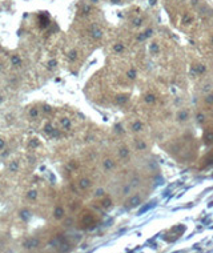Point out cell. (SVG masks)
Wrapping results in <instances>:
<instances>
[{
    "instance_id": "28",
    "label": "cell",
    "mask_w": 213,
    "mask_h": 253,
    "mask_svg": "<svg viewBox=\"0 0 213 253\" xmlns=\"http://www.w3.org/2000/svg\"><path fill=\"white\" fill-rule=\"evenodd\" d=\"M141 24H143V19H141V18H135L132 20V25H133V27H136V28L141 27Z\"/></svg>"
},
{
    "instance_id": "40",
    "label": "cell",
    "mask_w": 213,
    "mask_h": 253,
    "mask_svg": "<svg viewBox=\"0 0 213 253\" xmlns=\"http://www.w3.org/2000/svg\"><path fill=\"white\" fill-rule=\"evenodd\" d=\"M31 145H32V147H37L39 145V141L36 140V139H33V140L31 141Z\"/></svg>"
},
{
    "instance_id": "15",
    "label": "cell",
    "mask_w": 213,
    "mask_h": 253,
    "mask_svg": "<svg viewBox=\"0 0 213 253\" xmlns=\"http://www.w3.org/2000/svg\"><path fill=\"white\" fill-rule=\"evenodd\" d=\"M91 36H92L93 40H100V39L103 37V31L95 27V28H92V31H91Z\"/></svg>"
},
{
    "instance_id": "6",
    "label": "cell",
    "mask_w": 213,
    "mask_h": 253,
    "mask_svg": "<svg viewBox=\"0 0 213 253\" xmlns=\"http://www.w3.org/2000/svg\"><path fill=\"white\" fill-rule=\"evenodd\" d=\"M129 155H130V150H129V148H128L127 145H120V147H119L117 156L121 159V160H127V159L129 157Z\"/></svg>"
},
{
    "instance_id": "5",
    "label": "cell",
    "mask_w": 213,
    "mask_h": 253,
    "mask_svg": "<svg viewBox=\"0 0 213 253\" xmlns=\"http://www.w3.org/2000/svg\"><path fill=\"white\" fill-rule=\"evenodd\" d=\"M103 168L107 172H112L113 169L116 168V161L113 160L112 157H105L103 160Z\"/></svg>"
},
{
    "instance_id": "16",
    "label": "cell",
    "mask_w": 213,
    "mask_h": 253,
    "mask_svg": "<svg viewBox=\"0 0 213 253\" xmlns=\"http://www.w3.org/2000/svg\"><path fill=\"white\" fill-rule=\"evenodd\" d=\"M112 49H113L115 53L120 55V53H123L124 51H125V44H124V43H116V44H113Z\"/></svg>"
},
{
    "instance_id": "33",
    "label": "cell",
    "mask_w": 213,
    "mask_h": 253,
    "mask_svg": "<svg viewBox=\"0 0 213 253\" xmlns=\"http://www.w3.org/2000/svg\"><path fill=\"white\" fill-rule=\"evenodd\" d=\"M183 21L185 23V24H191V23H192L191 15H189V13H185V15H184V18H183Z\"/></svg>"
},
{
    "instance_id": "22",
    "label": "cell",
    "mask_w": 213,
    "mask_h": 253,
    "mask_svg": "<svg viewBox=\"0 0 213 253\" xmlns=\"http://www.w3.org/2000/svg\"><path fill=\"white\" fill-rule=\"evenodd\" d=\"M31 217H32V215H31V212L28 211V209H23L20 212V218L23 221H28Z\"/></svg>"
},
{
    "instance_id": "19",
    "label": "cell",
    "mask_w": 213,
    "mask_h": 253,
    "mask_svg": "<svg viewBox=\"0 0 213 253\" xmlns=\"http://www.w3.org/2000/svg\"><path fill=\"white\" fill-rule=\"evenodd\" d=\"M203 101L205 105H213V92H208L204 95Z\"/></svg>"
},
{
    "instance_id": "32",
    "label": "cell",
    "mask_w": 213,
    "mask_h": 253,
    "mask_svg": "<svg viewBox=\"0 0 213 253\" xmlns=\"http://www.w3.org/2000/svg\"><path fill=\"white\" fill-rule=\"evenodd\" d=\"M29 116L32 119L37 117V116H39V109H37V108H31V109H29Z\"/></svg>"
},
{
    "instance_id": "26",
    "label": "cell",
    "mask_w": 213,
    "mask_h": 253,
    "mask_svg": "<svg viewBox=\"0 0 213 253\" xmlns=\"http://www.w3.org/2000/svg\"><path fill=\"white\" fill-rule=\"evenodd\" d=\"M11 64L15 65V67H19V65L21 64V59L19 57L18 55H12L11 56Z\"/></svg>"
},
{
    "instance_id": "31",
    "label": "cell",
    "mask_w": 213,
    "mask_h": 253,
    "mask_svg": "<svg viewBox=\"0 0 213 253\" xmlns=\"http://www.w3.org/2000/svg\"><path fill=\"white\" fill-rule=\"evenodd\" d=\"M27 197L29 198V200H36V197H37V192H36L35 189H33V190H29V192L27 193Z\"/></svg>"
},
{
    "instance_id": "24",
    "label": "cell",
    "mask_w": 213,
    "mask_h": 253,
    "mask_svg": "<svg viewBox=\"0 0 213 253\" xmlns=\"http://www.w3.org/2000/svg\"><path fill=\"white\" fill-rule=\"evenodd\" d=\"M67 59L69 61H75L76 59H77V51H76V49H71L69 52H68V55H67Z\"/></svg>"
},
{
    "instance_id": "37",
    "label": "cell",
    "mask_w": 213,
    "mask_h": 253,
    "mask_svg": "<svg viewBox=\"0 0 213 253\" xmlns=\"http://www.w3.org/2000/svg\"><path fill=\"white\" fill-rule=\"evenodd\" d=\"M211 89H212V84H211V83L205 84V85H204V88H203V91H204V92H205V93L211 92Z\"/></svg>"
},
{
    "instance_id": "3",
    "label": "cell",
    "mask_w": 213,
    "mask_h": 253,
    "mask_svg": "<svg viewBox=\"0 0 213 253\" xmlns=\"http://www.w3.org/2000/svg\"><path fill=\"white\" fill-rule=\"evenodd\" d=\"M203 141L205 145H212L213 144V128H206L203 133Z\"/></svg>"
},
{
    "instance_id": "7",
    "label": "cell",
    "mask_w": 213,
    "mask_h": 253,
    "mask_svg": "<svg viewBox=\"0 0 213 253\" xmlns=\"http://www.w3.org/2000/svg\"><path fill=\"white\" fill-rule=\"evenodd\" d=\"M135 148L136 150H140V152H144V150L148 149V143L143 139H136L135 140Z\"/></svg>"
},
{
    "instance_id": "11",
    "label": "cell",
    "mask_w": 213,
    "mask_h": 253,
    "mask_svg": "<svg viewBox=\"0 0 213 253\" xmlns=\"http://www.w3.org/2000/svg\"><path fill=\"white\" fill-rule=\"evenodd\" d=\"M128 100H129V95L128 93H119L116 96V104L117 105H124V104H127Z\"/></svg>"
},
{
    "instance_id": "29",
    "label": "cell",
    "mask_w": 213,
    "mask_h": 253,
    "mask_svg": "<svg viewBox=\"0 0 213 253\" xmlns=\"http://www.w3.org/2000/svg\"><path fill=\"white\" fill-rule=\"evenodd\" d=\"M115 132L117 133V135H124L125 131H124V128H123L121 124H116V125H115Z\"/></svg>"
},
{
    "instance_id": "1",
    "label": "cell",
    "mask_w": 213,
    "mask_h": 253,
    "mask_svg": "<svg viewBox=\"0 0 213 253\" xmlns=\"http://www.w3.org/2000/svg\"><path fill=\"white\" fill-rule=\"evenodd\" d=\"M143 203V197L137 193L135 195H129L125 200V208L127 209H133V208H137L139 205H141Z\"/></svg>"
},
{
    "instance_id": "20",
    "label": "cell",
    "mask_w": 213,
    "mask_h": 253,
    "mask_svg": "<svg viewBox=\"0 0 213 253\" xmlns=\"http://www.w3.org/2000/svg\"><path fill=\"white\" fill-rule=\"evenodd\" d=\"M149 51H150L152 55H158V53H160V45H158V43H156V41L150 43V44H149Z\"/></svg>"
},
{
    "instance_id": "14",
    "label": "cell",
    "mask_w": 213,
    "mask_h": 253,
    "mask_svg": "<svg viewBox=\"0 0 213 253\" xmlns=\"http://www.w3.org/2000/svg\"><path fill=\"white\" fill-rule=\"evenodd\" d=\"M193 71H194L196 75H203V73L206 72V67L201 63H197V64L193 65Z\"/></svg>"
},
{
    "instance_id": "46",
    "label": "cell",
    "mask_w": 213,
    "mask_h": 253,
    "mask_svg": "<svg viewBox=\"0 0 213 253\" xmlns=\"http://www.w3.org/2000/svg\"><path fill=\"white\" fill-rule=\"evenodd\" d=\"M1 101H3V99H1V96H0V103H1Z\"/></svg>"
},
{
    "instance_id": "36",
    "label": "cell",
    "mask_w": 213,
    "mask_h": 253,
    "mask_svg": "<svg viewBox=\"0 0 213 253\" xmlns=\"http://www.w3.org/2000/svg\"><path fill=\"white\" fill-rule=\"evenodd\" d=\"M144 40H147L145 33H144V32H140V33L137 35V41H144Z\"/></svg>"
},
{
    "instance_id": "30",
    "label": "cell",
    "mask_w": 213,
    "mask_h": 253,
    "mask_svg": "<svg viewBox=\"0 0 213 253\" xmlns=\"http://www.w3.org/2000/svg\"><path fill=\"white\" fill-rule=\"evenodd\" d=\"M9 169H11V172H18V169H19V163H18V161H11Z\"/></svg>"
},
{
    "instance_id": "42",
    "label": "cell",
    "mask_w": 213,
    "mask_h": 253,
    "mask_svg": "<svg viewBox=\"0 0 213 253\" xmlns=\"http://www.w3.org/2000/svg\"><path fill=\"white\" fill-rule=\"evenodd\" d=\"M156 3H157V0H149V4L150 5H156Z\"/></svg>"
},
{
    "instance_id": "34",
    "label": "cell",
    "mask_w": 213,
    "mask_h": 253,
    "mask_svg": "<svg viewBox=\"0 0 213 253\" xmlns=\"http://www.w3.org/2000/svg\"><path fill=\"white\" fill-rule=\"evenodd\" d=\"M56 65H57V61H56V60H53V59H52V60H49V61H48V69H53V68H55Z\"/></svg>"
},
{
    "instance_id": "45",
    "label": "cell",
    "mask_w": 213,
    "mask_h": 253,
    "mask_svg": "<svg viewBox=\"0 0 213 253\" xmlns=\"http://www.w3.org/2000/svg\"><path fill=\"white\" fill-rule=\"evenodd\" d=\"M89 1H91V3H93V4H95V3H97L99 0H89Z\"/></svg>"
},
{
    "instance_id": "8",
    "label": "cell",
    "mask_w": 213,
    "mask_h": 253,
    "mask_svg": "<svg viewBox=\"0 0 213 253\" xmlns=\"http://www.w3.org/2000/svg\"><path fill=\"white\" fill-rule=\"evenodd\" d=\"M143 129H144V124L141 123L140 120H135V121L130 123V131H132L133 133H140Z\"/></svg>"
},
{
    "instance_id": "4",
    "label": "cell",
    "mask_w": 213,
    "mask_h": 253,
    "mask_svg": "<svg viewBox=\"0 0 213 253\" xmlns=\"http://www.w3.org/2000/svg\"><path fill=\"white\" fill-rule=\"evenodd\" d=\"M189 120V111L188 109H180L176 113V121L177 123H186Z\"/></svg>"
},
{
    "instance_id": "27",
    "label": "cell",
    "mask_w": 213,
    "mask_h": 253,
    "mask_svg": "<svg viewBox=\"0 0 213 253\" xmlns=\"http://www.w3.org/2000/svg\"><path fill=\"white\" fill-rule=\"evenodd\" d=\"M53 131H55V128H53V125H52L51 123H47V124H45V127H44V133H47L48 136H51Z\"/></svg>"
},
{
    "instance_id": "23",
    "label": "cell",
    "mask_w": 213,
    "mask_h": 253,
    "mask_svg": "<svg viewBox=\"0 0 213 253\" xmlns=\"http://www.w3.org/2000/svg\"><path fill=\"white\" fill-rule=\"evenodd\" d=\"M105 196V189L104 188H97L93 192V197L95 198H103Z\"/></svg>"
},
{
    "instance_id": "12",
    "label": "cell",
    "mask_w": 213,
    "mask_h": 253,
    "mask_svg": "<svg viewBox=\"0 0 213 253\" xmlns=\"http://www.w3.org/2000/svg\"><path fill=\"white\" fill-rule=\"evenodd\" d=\"M64 216H65V211L63 206H56L53 209V217L56 220H61V218H64Z\"/></svg>"
},
{
    "instance_id": "17",
    "label": "cell",
    "mask_w": 213,
    "mask_h": 253,
    "mask_svg": "<svg viewBox=\"0 0 213 253\" xmlns=\"http://www.w3.org/2000/svg\"><path fill=\"white\" fill-rule=\"evenodd\" d=\"M194 120H196V123H197L198 125H203V124L205 123V120H206L205 113H204V112H197V113H196V116H194Z\"/></svg>"
},
{
    "instance_id": "35",
    "label": "cell",
    "mask_w": 213,
    "mask_h": 253,
    "mask_svg": "<svg viewBox=\"0 0 213 253\" xmlns=\"http://www.w3.org/2000/svg\"><path fill=\"white\" fill-rule=\"evenodd\" d=\"M43 112H44V113H51V112H52V107L48 105V104L43 105Z\"/></svg>"
},
{
    "instance_id": "21",
    "label": "cell",
    "mask_w": 213,
    "mask_h": 253,
    "mask_svg": "<svg viewBox=\"0 0 213 253\" xmlns=\"http://www.w3.org/2000/svg\"><path fill=\"white\" fill-rule=\"evenodd\" d=\"M60 124H61V127H63L64 129H71V127H72V121H71V119H68V117H63V119H61Z\"/></svg>"
},
{
    "instance_id": "9",
    "label": "cell",
    "mask_w": 213,
    "mask_h": 253,
    "mask_svg": "<svg viewBox=\"0 0 213 253\" xmlns=\"http://www.w3.org/2000/svg\"><path fill=\"white\" fill-rule=\"evenodd\" d=\"M77 185H79V188H80L81 190H87L88 188H91L92 183H91V180L88 177H81L80 180H79Z\"/></svg>"
},
{
    "instance_id": "25",
    "label": "cell",
    "mask_w": 213,
    "mask_h": 253,
    "mask_svg": "<svg viewBox=\"0 0 213 253\" xmlns=\"http://www.w3.org/2000/svg\"><path fill=\"white\" fill-rule=\"evenodd\" d=\"M132 189H133V187L130 185V183H129V184H125V185L123 187V190H121V193H123L124 196H129L130 192H132Z\"/></svg>"
},
{
    "instance_id": "41",
    "label": "cell",
    "mask_w": 213,
    "mask_h": 253,
    "mask_svg": "<svg viewBox=\"0 0 213 253\" xmlns=\"http://www.w3.org/2000/svg\"><path fill=\"white\" fill-rule=\"evenodd\" d=\"M5 147V143H4V140L3 139H0V149H3V148Z\"/></svg>"
},
{
    "instance_id": "38",
    "label": "cell",
    "mask_w": 213,
    "mask_h": 253,
    "mask_svg": "<svg viewBox=\"0 0 213 253\" xmlns=\"http://www.w3.org/2000/svg\"><path fill=\"white\" fill-rule=\"evenodd\" d=\"M144 33H145L147 39H148V37H150V36L153 35V29H152V28H148L147 31H144Z\"/></svg>"
},
{
    "instance_id": "44",
    "label": "cell",
    "mask_w": 213,
    "mask_h": 253,
    "mask_svg": "<svg viewBox=\"0 0 213 253\" xmlns=\"http://www.w3.org/2000/svg\"><path fill=\"white\" fill-rule=\"evenodd\" d=\"M209 41H211V44H213V35L211 36V39H209Z\"/></svg>"
},
{
    "instance_id": "10",
    "label": "cell",
    "mask_w": 213,
    "mask_h": 253,
    "mask_svg": "<svg viewBox=\"0 0 213 253\" xmlns=\"http://www.w3.org/2000/svg\"><path fill=\"white\" fill-rule=\"evenodd\" d=\"M144 101H145L148 105H153V104H156V101H157V97H156L155 93L148 92V93L144 95Z\"/></svg>"
},
{
    "instance_id": "2",
    "label": "cell",
    "mask_w": 213,
    "mask_h": 253,
    "mask_svg": "<svg viewBox=\"0 0 213 253\" xmlns=\"http://www.w3.org/2000/svg\"><path fill=\"white\" fill-rule=\"evenodd\" d=\"M23 246L25 249H35L37 246H40V240L36 237H32V238H27V240L23 243Z\"/></svg>"
},
{
    "instance_id": "39",
    "label": "cell",
    "mask_w": 213,
    "mask_h": 253,
    "mask_svg": "<svg viewBox=\"0 0 213 253\" xmlns=\"http://www.w3.org/2000/svg\"><path fill=\"white\" fill-rule=\"evenodd\" d=\"M51 137H56V139H57V137H60V132H59L57 129H55V131L52 132V135H51Z\"/></svg>"
},
{
    "instance_id": "13",
    "label": "cell",
    "mask_w": 213,
    "mask_h": 253,
    "mask_svg": "<svg viewBox=\"0 0 213 253\" xmlns=\"http://www.w3.org/2000/svg\"><path fill=\"white\" fill-rule=\"evenodd\" d=\"M100 204H101V208L105 209V211H108V209L112 208V200H111V197H108L107 195L103 197V200H101Z\"/></svg>"
},
{
    "instance_id": "18",
    "label": "cell",
    "mask_w": 213,
    "mask_h": 253,
    "mask_svg": "<svg viewBox=\"0 0 213 253\" xmlns=\"http://www.w3.org/2000/svg\"><path fill=\"white\" fill-rule=\"evenodd\" d=\"M125 76H127V79H128V80L135 81L136 79H137V71H136L135 68H130V69H128V71H127Z\"/></svg>"
},
{
    "instance_id": "43",
    "label": "cell",
    "mask_w": 213,
    "mask_h": 253,
    "mask_svg": "<svg viewBox=\"0 0 213 253\" xmlns=\"http://www.w3.org/2000/svg\"><path fill=\"white\" fill-rule=\"evenodd\" d=\"M111 1H112L113 4H120V3H121V0H111Z\"/></svg>"
}]
</instances>
